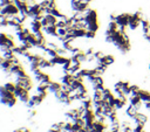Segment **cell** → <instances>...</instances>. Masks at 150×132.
Wrapping results in <instances>:
<instances>
[{
  "instance_id": "2",
  "label": "cell",
  "mask_w": 150,
  "mask_h": 132,
  "mask_svg": "<svg viewBox=\"0 0 150 132\" xmlns=\"http://www.w3.org/2000/svg\"><path fill=\"white\" fill-rule=\"evenodd\" d=\"M61 88H62V83H59V82H50V83H49V86H48V91L55 93L56 91L61 90Z\"/></svg>"
},
{
  "instance_id": "4",
  "label": "cell",
  "mask_w": 150,
  "mask_h": 132,
  "mask_svg": "<svg viewBox=\"0 0 150 132\" xmlns=\"http://www.w3.org/2000/svg\"><path fill=\"white\" fill-rule=\"evenodd\" d=\"M29 98H30V97H29V90H27V89H23L22 92L20 93V96L18 97V99H20V100L23 102V103H27V100H28Z\"/></svg>"
},
{
  "instance_id": "5",
  "label": "cell",
  "mask_w": 150,
  "mask_h": 132,
  "mask_svg": "<svg viewBox=\"0 0 150 132\" xmlns=\"http://www.w3.org/2000/svg\"><path fill=\"white\" fill-rule=\"evenodd\" d=\"M4 86H5L9 92H13V93H14L15 88H16V84H15V83H13V82H7V83H5V84H4Z\"/></svg>"
},
{
  "instance_id": "1",
  "label": "cell",
  "mask_w": 150,
  "mask_h": 132,
  "mask_svg": "<svg viewBox=\"0 0 150 132\" xmlns=\"http://www.w3.org/2000/svg\"><path fill=\"white\" fill-rule=\"evenodd\" d=\"M132 119L135 120V123H136V124H141V125H145V123L148 121V116L138 111V112H137V113L135 114V117H134Z\"/></svg>"
},
{
  "instance_id": "8",
  "label": "cell",
  "mask_w": 150,
  "mask_h": 132,
  "mask_svg": "<svg viewBox=\"0 0 150 132\" xmlns=\"http://www.w3.org/2000/svg\"><path fill=\"white\" fill-rule=\"evenodd\" d=\"M26 105L28 106V109H33L34 106H36V104H35V102L32 99V98H29L28 100H27V103H26Z\"/></svg>"
},
{
  "instance_id": "9",
  "label": "cell",
  "mask_w": 150,
  "mask_h": 132,
  "mask_svg": "<svg viewBox=\"0 0 150 132\" xmlns=\"http://www.w3.org/2000/svg\"><path fill=\"white\" fill-rule=\"evenodd\" d=\"M48 132H62V131H57V130H54V128L50 127V128L48 130Z\"/></svg>"
},
{
  "instance_id": "7",
  "label": "cell",
  "mask_w": 150,
  "mask_h": 132,
  "mask_svg": "<svg viewBox=\"0 0 150 132\" xmlns=\"http://www.w3.org/2000/svg\"><path fill=\"white\" fill-rule=\"evenodd\" d=\"M134 132H145L144 125H141V124H136V126H134Z\"/></svg>"
},
{
  "instance_id": "6",
  "label": "cell",
  "mask_w": 150,
  "mask_h": 132,
  "mask_svg": "<svg viewBox=\"0 0 150 132\" xmlns=\"http://www.w3.org/2000/svg\"><path fill=\"white\" fill-rule=\"evenodd\" d=\"M30 98H32V99H33V100L35 102V104H36V105L41 104V103H42V100L45 99V98H43V97H42V96H41L40 93H38V92H36L35 95H33V96H32Z\"/></svg>"
},
{
  "instance_id": "3",
  "label": "cell",
  "mask_w": 150,
  "mask_h": 132,
  "mask_svg": "<svg viewBox=\"0 0 150 132\" xmlns=\"http://www.w3.org/2000/svg\"><path fill=\"white\" fill-rule=\"evenodd\" d=\"M138 112V110L134 106V105H131V104H129L128 105V107H127V110H125V113H127V116L128 117H130V118H134L135 117V114Z\"/></svg>"
}]
</instances>
